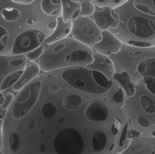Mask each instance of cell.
Here are the masks:
<instances>
[{
  "label": "cell",
  "instance_id": "cell-35",
  "mask_svg": "<svg viewBox=\"0 0 155 154\" xmlns=\"http://www.w3.org/2000/svg\"><path fill=\"white\" fill-rule=\"evenodd\" d=\"M12 2L20 5H28L35 2L33 0H12Z\"/></svg>",
  "mask_w": 155,
  "mask_h": 154
},
{
  "label": "cell",
  "instance_id": "cell-31",
  "mask_svg": "<svg viewBox=\"0 0 155 154\" xmlns=\"http://www.w3.org/2000/svg\"><path fill=\"white\" fill-rule=\"evenodd\" d=\"M1 28V38H0V49L2 51L7 46L9 41V32L7 29L3 27L0 26Z\"/></svg>",
  "mask_w": 155,
  "mask_h": 154
},
{
  "label": "cell",
  "instance_id": "cell-13",
  "mask_svg": "<svg viewBox=\"0 0 155 154\" xmlns=\"http://www.w3.org/2000/svg\"><path fill=\"white\" fill-rule=\"evenodd\" d=\"M93 59V62L86 68L90 70H95L102 73L110 81L113 82V76L116 73V70L109 56L94 52Z\"/></svg>",
  "mask_w": 155,
  "mask_h": 154
},
{
  "label": "cell",
  "instance_id": "cell-28",
  "mask_svg": "<svg viewBox=\"0 0 155 154\" xmlns=\"http://www.w3.org/2000/svg\"><path fill=\"white\" fill-rule=\"evenodd\" d=\"M45 47L43 45H41L38 48L35 49L28 54H26V58L30 62H35V61L37 59H39L42 56L44 51H45Z\"/></svg>",
  "mask_w": 155,
  "mask_h": 154
},
{
  "label": "cell",
  "instance_id": "cell-25",
  "mask_svg": "<svg viewBox=\"0 0 155 154\" xmlns=\"http://www.w3.org/2000/svg\"><path fill=\"white\" fill-rule=\"evenodd\" d=\"M42 116L47 120L54 118L57 113V106L52 102H46L42 106Z\"/></svg>",
  "mask_w": 155,
  "mask_h": 154
},
{
  "label": "cell",
  "instance_id": "cell-43",
  "mask_svg": "<svg viewBox=\"0 0 155 154\" xmlns=\"http://www.w3.org/2000/svg\"></svg>",
  "mask_w": 155,
  "mask_h": 154
},
{
  "label": "cell",
  "instance_id": "cell-4",
  "mask_svg": "<svg viewBox=\"0 0 155 154\" xmlns=\"http://www.w3.org/2000/svg\"><path fill=\"white\" fill-rule=\"evenodd\" d=\"M62 77L73 89L92 94H102L109 91L113 85L102 73L86 67H75L64 70Z\"/></svg>",
  "mask_w": 155,
  "mask_h": 154
},
{
  "label": "cell",
  "instance_id": "cell-38",
  "mask_svg": "<svg viewBox=\"0 0 155 154\" xmlns=\"http://www.w3.org/2000/svg\"><path fill=\"white\" fill-rule=\"evenodd\" d=\"M37 22V19L35 17H30L26 20V23L28 25H33Z\"/></svg>",
  "mask_w": 155,
  "mask_h": 154
},
{
  "label": "cell",
  "instance_id": "cell-37",
  "mask_svg": "<svg viewBox=\"0 0 155 154\" xmlns=\"http://www.w3.org/2000/svg\"><path fill=\"white\" fill-rule=\"evenodd\" d=\"M35 126H36V122L35 120H31L28 125V130L30 132H32L35 130Z\"/></svg>",
  "mask_w": 155,
  "mask_h": 154
},
{
  "label": "cell",
  "instance_id": "cell-3",
  "mask_svg": "<svg viewBox=\"0 0 155 154\" xmlns=\"http://www.w3.org/2000/svg\"><path fill=\"white\" fill-rule=\"evenodd\" d=\"M130 128L140 138L155 139V95L143 82L135 84L133 95L125 101Z\"/></svg>",
  "mask_w": 155,
  "mask_h": 154
},
{
  "label": "cell",
  "instance_id": "cell-27",
  "mask_svg": "<svg viewBox=\"0 0 155 154\" xmlns=\"http://www.w3.org/2000/svg\"><path fill=\"white\" fill-rule=\"evenodd\" d=\"M134 5L138 9L155 14V1H133Z\"/></svg>",
  "mask_w": 155,
  "mask_h": 154
},
{
  "label": "cell",
  "instance_id": "cell-44",
  "mask_svg": "<svg viewBox=\"0 0 155 154\" xmlns=\"http://www.w3.org/2000/svg\"></svg>",
  "mask_w": 155,
  "mask_h": 154
},
{
  "label": "cell",
  "instance_id": "cell-14",
  "mask_svg": "<svg viewBox=\"0 0 155 154\" xmlns=\"http://www.w3.org/2000/svg\"><path fill=\"white\" fill-rule=\"evenodd\" d=\"M85 118L92 122H104L109 117L106 104L99 100H93L87 105L84 112Z\"/></svg>",
  "mask_w": 155,
  "mask_h": 154
},
{
  "label": "cell",
  "instance_id": "cell-40",
  "mask_svg": "<svg viewBox=\"0 0 155 154\" xmlns=\"http://www.w3.org/2000/svg\"><path fill=\"white\" fill-rule=\"evenodd\" d=\"M66 121V119L64 118H61L60 119H58V121H57V123H59V124H61V123H63L64 122Z\"/></svg>",
  "mask_w": 155,
  "mask_h": 154
},
{
  "label": "cell",
  "instance_id": "cell-15",
  "mask_svg": "<svg viewBox=\"0 0 155 154\" xmlns=\"http://www.w3.org/2000/svg\"><path fill=\"white\" fill-rule=\"evenodd\" d=\"M138 73L149 90L155 95V56L142 61L138 66Z\"/></svg>",
  "mask_w": 155,
  "mask_h": 154
},
{
  "label": "cell",
  "instance_id": "cell-19",
  "mask_svg": "<svg viewBox=\"0 0 155 154\" xmlns=\"http://www.w3.org/2000/svg\"><path fill=\"white\" fill-rule=\"evenodd\" d=\"M113 79L123 89L127 97L132 96L135 91V84L132 81L131 76L126 72L116 73Z\"/></svg>",
  "mask_w": 155,
  "mask_h": 154
},
{
  "label": "cell",
  "instance_id": "cell-10",
  "mask_svg": "<svg viewBox=\"0 0 155 154\" xmlns=\"http://www.w3.org/2000/svg\"><path fill=\"white\" fill-rule=\"evenodd\" d=\"M123 43L109 30L102 32L101 40L92 49L95 52L109 56L120 51Z\"/></svg>",
  "mask_w": 155,
  "mask_h": 154
},
{
  "label": "cell",
  "instance_id": "cell-23",
  "mask_svg": "<svg viewBox=\"0 0 155 154\" xmlns=\"http://www.w3.org/2000/svg\"><path fill=\"white\" fill-rule=\"evenodd\" d=\"M24 70H21L19 72L11 73L5 77L1 82V85H0L1 92H2V91L7 90L11 87H12V86L14 85L15 84H16L18 82V80L20 79L21 75L23 73Z\"/></svg>",
  "mask_w": 155,
  "mask_h": 154
},
{
  "label": "cell",
  "instance_id": "cell-24",
  "mask_svg": "<svg viewBox=\"0 0 155 154\" xmlns=\"http://www.w3.org/2000/svg\"><path fill=\"white\" fill-rule=\"evenodd\" d=\"M81 4V12L80 16L84 18H91L94 14L96 7L90 0H80Z\"/></svg>",
  "mask_w": 155,
  "mask_h": 154
},
{
  "label": "cell",
  "instance_id": "cell-36",
  "mask_svg": "<svg viewBox=\"0 0 155 154\" xmlns=\"http://www.w3.org/2000/svg\"><path fill=\"white\" fill-rule=\"evenodd\" d=\"M58 23L57 21L51 22L48 23L47 25V28L50 30H54L56 29L57 27Z\"/></svg>",
  "mask_w": 155,
  "mask_h": 154
},
{
  "label": "cell",
  "instance_id": "cell-32",
  "mask_svg": "<svg viewBox=\"0 0 155 154\" xmlns=\"http://www.w3.org/2000/svg\"><path fill=\"white\" fill-rule=\"evenodd\" d=\"M92 2L97 7H110V0H94Z\"/></svg>",
  "mask_w": 155,
  "mask_h": 154
},
{
  "label": "cell",
  "instance_id": "cell-16",
  "mask_svg": "<svg viewBox=\"0 0 155 154\" xmlns=\"http://www.w3.org/2000/svg\"><path fill=\"white\" fill-rule=\"evenodd\" d=\"M57 27L53 33L47 37L44 43L50 45L55 42H60L68 37L71 33L73 28V21H64L62 16H59L57 19Z\"/></svg>",
  "mask_w": 155,
  "mask_h": 154
},
{
  "label": "cell",
  "instance_id": "cell-11",
  "mask_svg": "<svg viewBox=\"0 0 155 154\" xmlns=\"http://www.w3.org/2000/svg\"><path fill=\"white\" fill-rule=\"evenodd\" d=\"M26 55H0L1 82L8 75L25 69L28 63Z\"/></svg>",
  "mask_w": 155,
  "mask_h": 154
},
{
  "label": "cell",
  "instance_id": "cell-34",
  "mask_svg": "<svg viewBox=\"0 0 155 154\" xmlns=\"http://www.w3.org/2000/svg\"><path fill=\"white\" fill-rule=\"evenodd\" d=\"M61 86L58 83H52L49 85L48 87V91L49 93L51 94H55L61 91Z\"/></svg>",
  "mask_w": 155,
  "mask_h": 154
},
{
  "label": "cell",
  "instance_id": "cell-41",
  "mask_svg": "<svg viewBox=\"0 0 155 154\" xmlns=\"http://www.w3.org/2000/svg\"><path fill=\"white\" fill-rule=\"evenodd\" d=\"M114 147H115V144H114V143H113V144L110 146V148H109V151H113Z\"/></svg>",
  "mask_w": 155,
  "mask_h": 154
},
{
  "label": "cell",
  "instance_id": "cell-9",
  "mask_svg": "<svg viewBox=\"0 0 155 154\" xmlns=\"http://www.w3.org/2000/svg\"><path fill=\"white\" fill-rule=\"evenodd\" d=\"M46 38L45 34L41 30L37 29L21 32L15 40L11 55H26L42 45Z\"/></svg>",
  "mask_w": 155,
  "mask_h": 154
},
{
  "label": "cell",
  "instance_id": "cell-20",
  "mask_svg": "<svg viewBox=\"0 0 155 154\" xmlns=\"http://www.w3.org/2000/svg\"><path fill=\"white\" fill-rule=\"evenodd\" d=\"M42 12L50 16H55L62 13V2L60 0H43L41 2Z\"/></svg>",
  "mask_w": 155,
  "mask_h": 154
},
{
  "label": "cell",
  "instance_id": "cell-21",
  "mask_svg": "<svg viewBox=\"0 0 155 154\" xmlns=\"http://www.w3.org/2000/svg\"><path fill=\"white\" fill-rule=\"evenodd\" d=\"M107 142L106 133L102 130H96L91 135V144L93 150L100 152L104 150Z\"/></svg>",
  "mask_w": 155,
  "mask_h": 154
},
{
  "label": "cell",
  "instance_id": "cell-2",
  "mask_svg": "<svg viewBox=\"0 0 155 154\" xmlns=\"http://www.w3.org/2000/svg\"><path fill=\"white\" fill-rule=\"evenodd\" d=\"M94 54L91 47L69 37L48 45L37 63L41 70L45 72L86 67L93 62Z\"/></svg>",
  "mask_w": 155,
  "mask_h": 154
},
{
  "label": "cell",
  "instance_id": "cell-7",
  "mask_svg": "<svg viewBox=\"0 0 155 154\" xmlns=\"http://www.w3.org/2000/svg\"><path fill=\"white\" fill-rule=\"evenodd\" d=\"M41 87V82L37 81L27 85L20 92L12 108V116L14 119H22L33 109L38 101Z\"/></svg>",
  "mask_w": 155,
  "mask_h": 154
},
{
  "label": "cell",
  "instance_id": "cell-12",
  "mask_svg": "<svg viewBox=\"0 0 155 154\" xmlns=\"http://www.w3.org/2000/svg\"><path fill=\"white\" fill-rule=\"evenodd\" d=\"M92 19L102 31L115 29L118 26V21L114 14L113 10L109 7H97Z\"/></svg>",
  "mask_w": 155,
  "mask_h": 154
},
{
  "label": "cell",
  "instance_id": "cell-8",
  "mask_svg": "<svg viewBox=\"0 0 155 154\" xmlns=\"http://www.w3.org/2000/svg\"><path fill=\"white\" fill-rule=\"evenodd\" d=\"M102 32L92 18L80 16L73 21L72 37L91 48L101 40Z\"/></svg>",
  "mask_w": 155,
  "mask_h": 154
},
{
  "label": "cell",
  "instance_id": "cell-1",
  "mask_svg": "<svg viewBox=\"0 0 155 154\" xmlns=\"http://www.w3.org/2000/svg\"><path fill=\"white\" fill-rule=\"evenodd\" d=\"M113 12L118 26L110 32L121 42L134 47L155 49V14L137 8L133 1H127L113 9Z\"/></svg>",
  "mask_w": 155,
  "mask_h": 154
},
{
  "label": "cell",
  "instance_id": "cell-42",
  "mask_svg": "<svg viewBox=\"0 0 155 154\" xmlns=\"http://www.w3.org/2000/svg\"><path fill=\"white\" fill-rule=\"evenodd\" d=\"M40 133H41V134H43V133H44V130H42L41 131V132H40Z\"/></svg>",
  "mask_w": 155,
  "mask_h": 154
},
{
  "label": "cell",
  "instance_id": "cell-33",
  "mask_svg": "<svg viewBox=\"0 0 155 154\" xmlns=\"http://www.w3.org/2000/svg\"><path fill=\"white\" fill-rule=\"evenodd\" d=\"M127 1L125 0H112L110 1V8L112 9H115L116 8L120 7L121 5H123Z\"/></svg>",
  "mask_w": 155,
  "mask_h": 154
},
{
  "label": "cell",
  "instance_id": "cell-17",
  "mask_svg": "<svg viewBox=\"0 0 155 154\" xmlns=\"http://www.w3.org/2000/svg\"><path fill=\"white\" fill-rule=\"evenodd\" d=\"M40 70L41 68L38 63L35 62H30L27 65L20 79L12 86V90L14 92L21 91L40 75Z\"/></svg>",
  "mask_w": 155,
  "mask_h": 154
},
{
  "label": "cell",
  "instance_id": "cell-30",
  "mask_svg": "<svg viewBox=\"0 0 155 154\" xmlns=\"http://www.w3.org/2000/svg\"><path fill=\"white\" fill-rule=\"evenodd\" d=\"M21 140L19 135L16 133H11L9 136V145L12 151L16 152L20 147Z\"/></svg>",
  "mask_w": 155,
  "mask_h": 154
},
{
  "label": "cell",
  "instance_id": "cell-29",
  "mask_svg": "<svg viewBox=\"0 0 155 154\" xmlns=\"http://www.w3.org/2000/svg\"><path fill=\"white\" fill-rule=\"evenodd\" d=\"M14 94L12 92H8L7 94L3 95L1 92L0 106L1 109L3 111H6L11 105V102L14 99Z\"/></svg>",
  "mask_w": 155,
  "mask_h": 154
},
{
  "label": "cell",
  "instance_id": "cell-5",
  "mask_svg": "<svg viewBox=\"0 0 155 154\" xmlns=\"http://www.w3.org/2000/svg\"><path fill=\"white\" fill-rule=\"evenodd\" d=\"M155 56V49L142 48L124 44L119 52L109 58L112 61L116 73L126 72L134 84L141 83L142 79L138 73V66L149 58Z\"/></svg>",
  "mask_w": 155,
  "mask_h": 154
},
{
  "label": "cell",
  "instance_id": "cell-39",
  "mask_svg": "<svg viewBox=\"0 0 155 154\" xmlns=\"http://www.w3.org/2000/svg\"><path fill=\"white\" fill-rule=\"evenodd\" d=\"M39 150L41 153H45L47 151V147L44 144H41L39 147Z\"/></svg>",
  "mask_w": 155,
  "mask_h": 154
},
{
  "label": "cell",
  "instance_id": "cell-18",
  "mask_svg": "<svg viewBox=\"0 0 155 154\" xmlns=\"http://www.w3.org/2000/svg\"><path fill=\"white\" fill-rule=\"evenodd\" d=\"M62 17L66 22L73 21L80 16L81 4L78 0H62Z\"/></svg>",
  "mask_w": 155,
  "mask_h": 154
},
{
  "label": "cell",
  "instance_id": "cell-6",
  "mask_svg": "<svg viewBox=\"0 0 155 154\" xmlns=\"http://www.w3.org/2000/svg\"><path fill=\"white\" fill-rule=\"evenodd\" d=\"M53 147L57 154H82L84 148V139L76 129L64 128L55 136Z\"/></svg>",
  "mask_w": 155,
  "mask_h": 154
},
{
  "label": "cell",
  "instance_id": "cell-22",
  "mask_svg": "<svg viewBox=\"0 0 155 154\" xmlns=\"http://www.w3.org/2000/svg\"><path fill=\"white\" fill-rule=\"evenodd\" d=\"M62 102L64 108L66 109L75 111L81 107L83 101L80 95L75 94H71L64 98Z\"/></svg>",
  "mask_w": 155,
  "mask_h": 154
},
{
  "label": "cell",
  "instance_id": "cell-26",
  "mask_svg": "<svg viewBox=\"0 0 155 154\" xmlns=\"http://www.w3.org/2000/svg\"><path fill=\"white\" fill-rule=\"evenodd\" d=\"M2 18L8 22L16 21L21 16V12L15 8H7L1 11Z\"/></svg>",
  "mask_w": 155,
  "mask_h": 154
}]
</instances>
